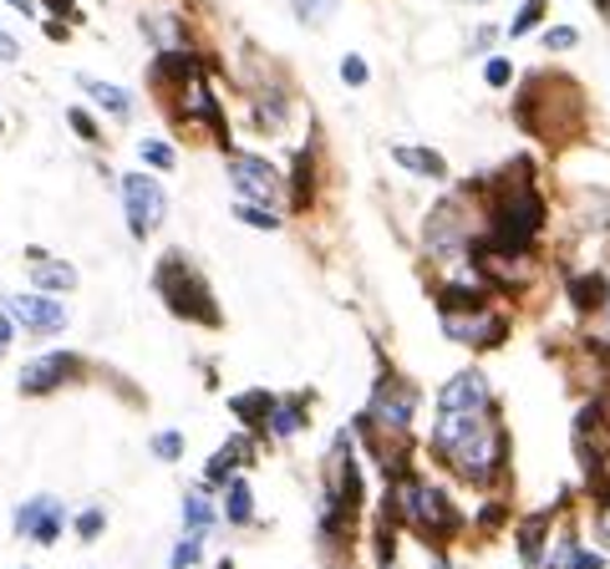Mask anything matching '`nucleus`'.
Wrapping results in <instances>:
<instances>
[{
	"mask_svg": "<svg viewBox=\"0 0 610 569\" xmlns=\"http://www.w3.org/2000/svg\"><path fill=\"white\" fill-rule=\"evenodd\" d=\"M433 458L448 463L473 489H493L509 473V433L499 423V402L483 412H438Z\"/></svg>",
	"mask_w": 610,
	"mask_h": 569,
	"instance_id": "nucleus-1",
	"label": "nucleus"
},
{
	"mask_svg": "<svg viewBox=\"0 0 610 569\" xmlns=\"http://www.w3.org/2000/svg\"><path fill=\"white\" fill-rule=\"evenodd\" d=\"M361 518V463H357V442L351 427H341L326 452V483H320V508H316V534L326 549H341L357 534Z\"/></svg>",
	"mask_w": 610,
	"mask_h": 569,
	"instance_id": "nucleus-2",
	"label": "nucleus"
},
{
	"mask_svg": "<svg viewBox=\"0 0 610 569\" xmlns=\"http://www.w3.org/2000/svg\"><path fill=\"white\" fill-rule=\"evenodd\" d=\"M386 518L407 524V529L427 544H448V539L464 534V514H458L448 493L423 473H407L386 489Z\"/></svg>",
	"mask_w": 610,
	"mask_h": 569,
	"instance_id": "nucleus-3",
	"label": "nucleus"
},
{
	"mask_svg": "<svg viewBox=\"0 0 610 569\" xmlns=\"http://www.w3.org/2000/svg\"><path fill=\"white\" fill-rule=\"evenodd\" d=\"M153 291H159V300L168 305V316L194 320V326H209V331L225 326V316H219V295H214V285L204 280V270L194 265L184 250H163L159 254V265H153Z\"/></svg>",
	"mask_w": 610,
	"mask_h": 569,
	"instance_id": "nucleus-4",
	"label": "nucleus"
},
{
	"mask_svg": "<svg viewBox=\"0 0 610 569\" xmlns=\"http://www.w3.org/2000/svg\"><path fill=\"white\" fill-rule=\"evenodd\" d=\"M417 386L407 382V376H397V371H382L372 386V402H367V412L357 417V427H367V433L377 437H407L412 417H417Z\"/></svg>",
	"mask_w": 610,
	"mask_h": 569,
	"instance_id": "nucleus-5",
	"label": "nucleus"
},
{
	"mask_svg": "<svg viewBox=\"0 0 610 569\" xmlns=\"http://www.w3.org/2000/svg\"><path fill=\"white\" fill-rule=\"evenodd\" d=\"M118 188H122L118 199H122V219H128V234H133L138 244H148V239H153L163 225H168V188H163L148 168L122 173Z\"/></svg>",
	"mask_w": 610,
	"mask_h": 569,
	"instance_id": "nucleus-6",
	"label": "nucleus"
},
{
	"mask_svg": "<svg viewBox=\"0 0 610 569\" xmlns=\"http://www.w3.org/2000/svg\"><path fill=\"white\" fill-rule=\"evenodd\" d=\"M225 173H229V188H235L239 204H270V209H275V204L285 199V173H280L265 153L235 147L225 158Z\"/></svg>",
	"mask_w": 610,
	"mask_h": 569,
	"instance_id": "nucleus-7",
	"label": "nucleus"
},
{
	"mask_svg": "<svg viewBox=\"0 0 610 569\" xmlns=\"http://www.w3.org/2000/svg\"><path fill=\"white\" fill-rule=\"evenodd\" d=\"M67 529H72V508L56 499V493H31L26 503H15V514H11L15 539L41 544V549H52Z\"/></svg>",
	"mask_w": 610,
	"mask_h": 569,
	"instance_id": "nucleus-8",
	"label": "nucleus"
},
{
	"mask_svg": "<svg viewBox=\"0 0 610 569\" xmlns=\"http://www.w3.org/2000/svg\"><path fill=\"white\" fill-rule=\"evenodd\" d=\"M423 244L438 254V260H458V254H473L478 234H473V219H468L464 199L433 204V214H427V225H423Z\"/></svg>",
	"mask_w": 610,
	"mask_h": 569,
	"instance_id": "nucleus-9",
	"label": "nucleus"
},
{
	"mask_svg": "<svg viewBox=\"0 0 610 569\" xmlns=\"http://www.w3.org/2000/svg\"><path fill=\"white\" fill-rule=\"evenodd\" d=\"M81 376H87V361L77 351H41V357H31L21 366L15 386H21V397H56L62 386L81 382Z\"/></svg>",
	"mask_w": 610,
	"mask_h": 569,
	"instance_id": "nucleus-10",
	"label": "nucleus"
},
{
	"mask_svg": "<svg viewBox=\"0 0 610 569\" xmlns=\"http://www.w3.org/2000/svg\"><path fill=\"white\" fill-rule=\"evenodd\" d=\"M6 310H11L15 331H26L31 341H52V336L67 331V320H72V310H67V300H62V295H41V291L11 295V300H6Z\"/></svg>",
	"mask_w": 610,
	"mask_h": 569,
	"instance_id": "nucleus-11",
	"label": "nucleus"
},
{
	"mask_svg": "<svg viewBox=\"0 0 610 569\" xmlns=\"http://www.w3.org/2000/svg\"><path fill=\"white\" fill-rule=\"evenodd\" d=\"M443 336L468 346V351H493V346L509 341V316L493 310V305H483V310H448L443 316Z\"/></svg>",
	"mask_w": 610,
	"mask_h": 569,
	"instance_id": "nucleus-12",
	"label": "nucleus"
},
{
	"mask_svg": "<svg viewBox=\"0 0 610 569\" xmlns=\"http://www.w3.org/2000/svg\"><path fill=\"white\" fill-rule=\"evenodd\" d=\"M483 407H493V392L478 366H464L458 376H448L438 386V412H483Z\"/></svg>",
	"mask_w": 610,
	"mask_h": 569,
	"instance_id": "nucleus-13",
	"label": "nucleus"
},
{
	"mask_svg": "<svg viewBox=\"0 0 610 569\" xmlns=\"http://www.w3.org/2000/svg\"><path fill=\"white\" fill-rule=\"evenodd\" d=\"M250 463H254V433H235L225 448H219L209 463H204V489H209V493H225L229 478H239Z\"/></svg>",
	"mask_w": 610,
	"mask_h": 569,
	"instance_id": "nucleus-14",
	"label": "nucleus"
},
{
	"mask_svg": "<svg viewBox=\"0 0 610 569\" xmlns=\"http://www.w3.org/2000/svg\"><path fill=\"white\" fill-rule=\"evenodd\" d=\"M26 280H31V291L41 295H72L77 291V265L72 260H56V254L46 250H26Z\"/></svg>",
	"mask_w": 610,
	"mask_h": 569,
	"instance_id": "nucleus-15",
	"label": "nucleus"
},
{
	"mask_svg": "<svg viewBox=\"0 0 610 569\" xmlns=\"http://www.w3.org/2000/svg\"><path fill=\"white\" fill-rule=\"evenodd\" d=\"M285 204H291V214H311V204H316V143L295 147L291 178H285Z\"/></svg>",
	"mask_w": 610,
	"mask_h": 569,
	"instance_id": "nucleus-16",
	"label": "nucleus"
},
{
	"mask_svg": "<svg viewBox=\"0 0 610 569\" xmlns=\"http://www.w3.org/2000/svg\"><path fill=\"white\" fill-rule=\"evenodd\" d=\"M305 427H311V397H305V392H295V397H275L270 423H265V437L291 442V437H301Z\"/></svg>",
	"mask_w": 610,
	"mask_h": 569,
	"instance_id": "nucleus-17",
	"label": "nucleus"
},
{
	"mask_svg": "<svg viewBox=\"0 0 610 569\" xmlns=\"http://www.w3.org/2000/svg\"><path fill=\"white\" fill-rule=\"evenodd\" d=\"M549 529H555V514H549V508H544V514H530L514 529V549H519V559H524V569L544 565V555H549Z\"/></svg>",
	"mask_w": 610,
	"mask_h": 569,
	"instance_id": "nucleus-18",
	"label": "nucleus"
},
{
	"mask_svg": "<svg viewBox=\"0 0 610 569\" xmlns=\"http://www.w3.org/2000/svg\"><path fill=\"white\" fill-rule=\"evenodd\" d=\"M77 87L92 97V102L102 107L112 122H133V92H128V87H118V81H102V77H92V72H81Z\"/></svg>",
	"mask_w": 610,
	"mask_h": 569,
	"instance_id": "nucleus-19",
	"label": "nucleus"
},
{
	"mask_svg": "<svg viewBox=\"0 0 610 569\" xmlns=\"http://www.w3.org/2000/svg\"><path fill=\"white\" fill-rule=\"evenodd\" d=\"M270 407H275V392H265V386H250V392L229 397V412H235L239 427H244V433H254V437H265Z\"/></svg>",
	"mask_w": 610,
	"mask_h": 569,
	"instance_id": "nucleus-20",
	"label": "nucleus"
},
{
	"mask_svg": "<svg viewBox=\"0 0 610 569\" xmlns=\"http://www.w3.org/2000/svg\"><path fill=\"white\" fill-rule=\"evenodd\" d=\"M219 518H225L229 529H250L254 524V489H250V478L244 473L229 478L225 499H219Z\"/></svg>",
	"mask_w": 610,
	"mask_h": 569,
	"instance_id": "nucleus-21",
	"label": "nucleus"
},
{
	"mask_svg": "<svg viewBox=\"0 0 610 569\" xmlns=\"http://www.w3.org/2000/svg\"><path fill=\"white\" fill-rule=\"evenodd\" d=\"M178 514H184V534H204V539H209L214 524H225V518H219V503H214V493L204 489V483L184 493V508H178Z\"/></svg>",
	"mask_w": 610,
	"mask_h": 569,
	"instance_id": "nucleus-22",
	"label": "nucleus"
},
{
	"mask_svg": "<svg viewBox=\"0 0 610 569\" xmlns=\"http://www.w3.org/2000/svg\"><path fill=\"white\" fill-rule=\"evenodd\" d=\"M285 122H291V92L285 87H270V92H254V128L260 133H285Z\"/></svg>",
	"mask_w": 610,
	"mask_h": 569,
	"instance_id": "nucleus-23",
	"label": "nucleus"
},
{
	"mask_svg": "<svg viewBox=\"0 0 610 569\" xmlns=\"http://www.w3.org/2000/svg\"><path fill=\"white\" fill-rule=\"evenodd\" d=\"M392 163H402L407 173H417V178H433V184H443L448 178V163L433 153V147H412V143H397L392 147Z\"/></svg>",
	"mask_w": 610,
	"mask_h": 569,
	"instance_id": "nucleus-24",
	"label": "nucleus"
},
{
	"mask_svg": "<svg viewBox=\"0 0 610 569\" xmlns=\"http://www.w3.org/2000/svg\"><path fill=\"white\" fill-rule=\"evenodd\" d=\"M570 300L580 316H596L610 300V280L606 275H570Z\"/></svg>",
	"mask_w": 610,
	"mask_h": 569,
	"instance_id": "nucleus-25",
	"label": "nucleus"
},
{
	"mask_svg": "<svg viewBox=\"0 0 610 569\" xmlns=\"http://www.w3.org/2000/svg\"><path fill=\"white\" fill-rule=\"evenodd\" d=\"M229 214H235L239 225L260 229V234H280V229H285V214L270 209V204H239V199H235V209H229Z\"/></svg>",
	"mask_w": 610,
	"mask_h": 569,
	"instance_id": "nucleus-26",
	"label": "nucleus"
},
{
	"mask_svg": "<svg viewBox=\"0 0 610 569\" xmlns=\"http://www.w3.org/2000/svg\"><path fill=\"white\" fill-rule=\"evenodd\" d=\"M138 158L153 173H173L178 168V147H173L168 138H143V143H138Z\"/></svg>",
	"mask_w": 610,
	"mask_h": 569,
	"instance_id": "nucleus-27",
	"label": "nucleus"
},
{
	"mask_svg": "<svg viewBox=\"0 0 610 569\" xmlns=\"http://www.w3.org/2000/svg\"><path fill=\"white\" fill-rule=\"evenodd\" d=\"M72 534H77L81 544H97L107 534V508L102 503H92V508H81V514H72Z\"/></svg>",
	"mask_w": 610,
	"mask_h": 569,
	"instance_id": "nucleus-28",
	"label": "nucleus"
},
{
	"mask_svg": "<svg viewBox=\"0 0 610 569\" xmlns=\"http://www.w3.org/2000/svg\"><path fill=\"white\" fill-rule=\"evenodd\" d=\"M184 433H178V427H163V433H153L148 437V452H153V458H159V463H178V458H184Z\"/></svg>",
	"mask_w": 610,
	"mask_h": 569,
	"instance_id": "nucleus-29",
	"label": "nucleus"
},
{
	"mask_svg": "<svg viewBox=\"0 0 610 569\" xmlns=\"http://www.w3.org/2000/svg\"><path fill=\"white\" fill-rule=\"evenodd\" d=\"M544 11H549V0H524V6H519V15L509 21L504 36H514V41H519V36H530V31L544 21Z\"/></svg>",
	"mask_w": 610,
	"mask_h": 569,
	"instance_id": "nucleus-30",
	"label": "nucleus"
},
{
	"mask_svg": "<svg viewBox=\"0 0 610 569\" xmlns=\"http://www.w3.org/2000/svg\"><path fill=\"white\" fill-rule=\"evenodd\" d=\"M194 565H204V534H184L168 555V569H194Z\"/></svg>",
	"mask_w": 610,
	"mask_h": 569,
	"instance_id": "nucleus-31",
	"label": "nucleus"
},
{
	"mask_svg": "<svg viewBox=\"0 0 610 569\" xmlns=\"http://www.w3.org/2000/svg\"><path fill=\"white\" fill-rule=\"evenodd\" d=\"M291 11L301 26H326L336 15V0H291Z\"/></svg>",
	"mask_w": 610,
	"mask_h": 569,
	"instance_id": "nucleus-32",
	"label": "nucleus"
},
{
	"mask_svg": "<svg viewBox=\"0 0 610 569\" xmlns=\"http://www.w3.org/2000/svg\"><path fill=\"white\" fill-rule=\"evenodd\" d=\"M67 128L81 138V143H102V128H97V118L87 107H67Z\"/></svg>",
	"mask_w": 610,
	"mask_h": 569,
	"instance_id": "nucleus-33",
	"label": "nucleus"
},
{
	"mask_svg": "<svg viewBox=\"0 0 610 569\" xmlns=\"http://www.w3.org/2000/svg\"><path fill=\"white\" fill-rule=\"evenodd\" d=\"M367 77H372V72H367V56L346 52L341 56V81H346V87H367Z\"/></svg>",
	"mask_w": 610,
	"mask_h": 569,
	"instance_id": "nucleus-34",
	"label": "nucleus"
},
{
	"mask_svg": "<svg viewBox=\"0 0 610 569\" xmlns=\"http://www.w3.org/2000/svg\"><path fill=\"white\" fill-rule=\"evenodd\" d=\"M575 41H580V31H575V26H549V31H544V52H570Z\"/></svg>",
	"mask_w": 610,
	"mask_h": 569,
	"instance_id": "nucleus-35",
	"label": "nucleus"
},
{
	"mask_svg": "<svg viewBox=\"0 0 610 569\" xmlns=\"http://www.w3.org/2000/svg\"><path fill=\"white\" fill-rule=\"evenodd\" d=\"M483 81H489V87H509V81H514V62H504V56H489Z\"/></svg>",
	"mask_w": 610,
	"mask_h": 569,
	"instance_id": "nucleus-36",
	"label": "nucleus"
},
{
	"mask_svg": "<svg viewBox=\"0 0 610 569\" xmlns=\"http://www.w3.org/2000/svg\"><path fill=\"white\" fill-rule=\"evenodd\" d=\"M596 534L610 544V489H600V503H596Z\"/></svg>",
	"mask_w": 610,
	"mask_h": 569,
	"instance_id": "nucleus-37",
	"label": "nucleus"
},
{
	"mask_svg": "<svg viewBox=\"0 0 610 569\" xmlns=\"http://www.w3.org/2000/svg\"><path fill=\"white\" fill-rule=\"evenodd\" d=\"M11 341H15V320H11V310L0 305V357L11 351Z\"/></svg>",
	"mask_w": 610,
	"mask_h": 569,
	"instance_id": "nucleus-38",
	"label": "nucleus"
},
{
	"mask_svg": "<svg viewBox=\"0 0 610 569\" xmlns=\"http://www.w3.org/2000/svg\"><path fill=\"white\" fill-rule=\"evenodd\" d=\"M0 62H21V41H15L6 26H0Z\"/></svg>",
	"mask_w": 610,
	"mask_h": 569,
	"instance_id": "nucleus-39",
	"label": "nucleus"
},
{
	"mask_svg": "<svg viewBox=\"0 0 610 569\" xmlns=\"http://www.w3.org/2000/svg\"><path fill=\"white\" fill-rule=\"evenodd\" d=\"M493 36H499V26H478V31H473V52H489Z\"/></svg>",
	"mask_w": 610,
	"mask_h": 569,
	"instance_id": "nucleus-40",
	"label": "nucleus"
},
{
	"mask_svg": "<svg viewBox=\"0 0 610 569\" xmlns=\"http://www.w3.org/2000/svg\"><path fill=\"white\" fill-rule=\"evenodd\" d=\"M36 6H46L56 21H62V15H72V0H36Z\"/></svg>",
	"mask_w": 610,
	"mask_h": 569,
	"instance_id": "nucleus-41",
	"label": "nucleus"
},
{
	"mask_svg": "<svg viewBox=\"0 0 610 569\" xmlns=\"http://www.w3.org/2000/svg\"><path fill=\"white\" fill-rule=\"evenodd\" d=\"M46 36H52V41H67V26H62V21L52 15V21H46Z\"/></svg>",
	"mask_w": 610,
	"mask_h": 569,
	"instance_id": "nucleus-42",
	"label": "nucleus"
},
{
	"mask_svg": "<svg viewBox=\"0 0 610 569\" xmlns=\"http://www.w3.org/2000/svg\"><path fill=\"white\" fill-rule=\"evenodd\" d=\"M11 11H21V15H36V0H6Z\"/></svg>",
	"mask_w": 610,
	"mask_h": 569,
	"instance_id": "nucleus-43",
	"label": "nucleus"
},
{
	"mask_svg": "<svg viewBox=\"0 0 610 569\" xmlns=\"http://www.w3.org/2000/svg\"><path fill=\"white\" fill-rule=\"evenodd\" d=\"M590 6H600V15H606V21H610V0H590Z\"/></svg>",
	"mask_w": 610,
	"mask_h": 569,
	"instance_id": "nucleus-44",
	"label": "nucleus"
},
{
	"mask_svg": "<svg viewBox=\"0 0 610 569\" xmlns=\"http://www.w3.org/2000/svg\"><path fill=\"white\" fill-rule=\"evenodd\" d=\"M606 320H610V300H606Z\"/></svg>",
	"mask_w": 610,
	"mask_h": 569,
	"instance_id": "nucleus-45",
	"label": "nucleus"
},
{
	"mask_svg": "<svg viewBox=\"0 0 610 569\" xmlns=\"http://www.w3.org/2000/svg\"><path fill=\"white\" fill-rule=\"evenodd\" d=\"M26 569H31V565H26Z\"/></svg>",
	"mask_w": 610,
	"mask_h": 569,
	"instance_id": "nucleus-46",
	"label": "nucleus"
}]
</instances>
